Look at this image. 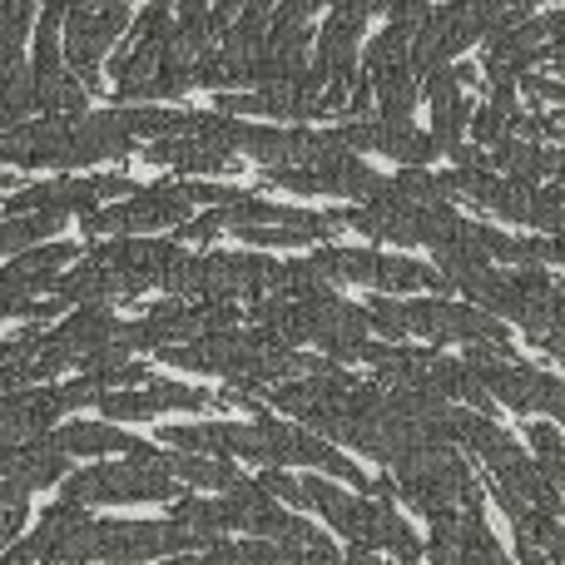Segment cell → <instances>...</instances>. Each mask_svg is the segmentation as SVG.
Instances as JSON below:
<instances>
[{
    "instance_id": "1",
    "label": "cell",
    "mask_w": 565,
    "mask_h": 565,
    "mask_svg": "<svg viewBox=\"0 0 565 565\" xmlns=\"http://www.w3.org/2000/svg\"><path fill=\"white\" fill-rule=\"evenodd\" d=\"M194 209V194L189 184H164V189H145L135 194L129 204H115V209H95V214H79L85 234H145V228H164V224H179L189 218Z\"/></svg>"
},
{
    "instance_id": "2",
    "label": "cell",
    "mask_w": 565,
    "mask_h": 565,
    "mask_svg": "<svg viewBox=\"0 0 565 565\" xmlns=\"http://www.w3.org/2000/svg\"><path fill=\"white\" fill-rule=\"evenodd\" d=\"M119 194H135V179H119V174H105V179H50V184H35V189L10 194L6 199V218L35 214V209H50V214H95L105 199H119Z\"/></svg>"
},
{
    "instance_id": "3",
    "label": "cell",
    "mask_w": 565,
    "mask_h": 565,
    "mask_svg": "<svg viewBox=\"0 0 565 565\" xmlns=\"http://www.w3.org/2000/svg\"><path fill=\"white\" fill-rule=\"evenodd\" d=\"M95 258H105L119 278H125V298L135 292H149V288H164V278L174 274V264L184 258L179 244H159V238H109V244L95 248Z\"/></svg>"
},
{
    "instance_id": "4",
    "label": "cell",
    "mask_w": 565,
    "mask_h": 565,
    "mask_svg": "<svg viewBox=\"0 0 565 565\" xmlns=\"http://www.w3.org/2000/svg\"><path fill=\"white\" fill-rule=\"evenodd\" d=\"M129 30V0H105L99 10H70L65 15V60L79 70V79H95V65L109 45Z\"/></svg>"
},
{
    "instance_id": "5",
    "label": "cell",
    "mask_w": 565,
    "mask_h": 565,
    "mask_svg": "<svg viewBox=\"0 0 565 565\" xmlns=\"http://www.w3.org/2000/svg\"><path fill=\"white\" fill-rule=\"evenodd\" d=\"M338 135L348 149H382V154H392L397 164H412V169L431 164L447 149L437 135H422L407 119H348V125H338Z\"/></svg>"
},
{
    "instance_id": "6",
    "label": "cell",
    "mask_w": 565,
    "mask_h": 565,
    "mask_svg": "<svg viewBox=\"0 0 565 565\" xmlns=\"http://www.w3.org/2000/svg\"><path fill=\"white\" fill-rule=\"evenodd\" d=\"M65 412V397L60 392H6V407H0V437H6V447H25V441L45 437L50 422Z\"/></svg>"
},
{
    "instance_id": "7",
    "label": "cell",
    "mask_w": 565,
    "mask_h": 565,
    "mask_svg": "<svg viewBox=\"0 0 565 565\" xmlns=\"http://www.w3.org/2000/svg\"><path fill=\"white\" fill-rule=\"evenodd\" d=\"M75 258H79L75 244H55V248H35V254H25V258H10L0 302H15V298H25V292H55L60 268H70Z\"/></svg>"
},
{
    "instance_id": "8",
    "label": "cell",
    "mask_w": 565,
    "mask_h": 565,
    "mask_svg": "<svg viewBox=\"0 0 565 565\" xmlns=\"http://www.w3.org/2000/svg\"><path fill=\"white\" fill-rule=\"evenodd\" d=\"M70 467V451L55 437H35L25 447H6V477L20 481L25 491H40L50 481H60Z\"/></svg>"
},
{
    "instance_id": "9",
    "label": "cell",
    "mask_w": 565,
    "mask_h": 565,
    "mask_svg": "<svg viewBox=\"0 0 565 565\" xmlns=\"http://www.w3.org/2000/svg\"><path fill=\"white\" fill-rule=\"evenodd\" d=\"M119 338V322L109 318L99 302H85V308L75 312L70 322H60V328H50V348H60L70 358V367H79V358L95 348H105V342Z\"/></svg>"
},
{
    "instance_id": "10",
    "label": "cell",
    "mask_w": 565,
    "mask_h": 565,
    "mask_svg": "<svg viewBox=\"0 0 565 565\" xmlns=\"http://www.w3.org/2000/svg\"><path fill=\"white\" fill-rule=\"evenodd\" d=\"M60 298L65 302H105V298H125V278L105 264V258H79L65 278H60Z\"/></svg>"
},
{
    "instance_id": "11",
    "label": "cell",
    "mask_w": 565,
    "mask_h": 565,
    "mask_svg": "<svg viewBox=\"0 0 565 565\" xmlns=\"http://www.w3.org/2000/svg\"><path fill=\"white\" fill-rule=\"evenodd\" d=\"M491 164L507 169L511 179H521V184L536 189L541 179L556 169V154H546V149H541L536 139H526V135H507V139L497 145V154H491Z\"/></svg>"
},
{
    "instance_id": "12",
    "label": "cell",
    "mask_w": 565,
    "mask_h": 565,
    "mask_svg": "<svg viewBox=\"0 0 565 565\" xmlns=\"http://www.w3.org/2000/svg\"><path fill=\"white\" fill-rule=\"evenodd\" d=\"M367 79H372V99L382 105V119L412 115V99H417V70H412V60L377 70V75H367Z\"/></svg>"
},
{
    "instance_id": "13",
    "label": "cell",
    "mask_w": 565,
    "mask_h": 565,
    "mask_svg": "<svg viewBox=\"0 0 565 565\" xmlns=\"http://www.w3.org/2000/svg\"><path fill=\"white\" fill-rule=\"evenodd\" d=\"M85 79L65 75V70H45V75H35V105L45 109V115L55 119H79L85 115Z\"/></svg>"
},
{
    "instance_id": "14",
    "label": "cell",
    "mask_w": 565,
    "mask_h": 565,
    "mask_svg": "<svg viewBox=\"0 0 565 565\" xmlns=\"http://www.w3.org/2000/svg\"><path fill=\"white\" fill-rule=\"evenodd\" d=\"M164 467L174 471L179 481H189V487H218V491H228V487H238V467L228 457H199V451H184V457H164Z\"/></svg>"
},
{
    "instance_id": "15",
    "label": "cell",
    "mask_w": 565,
    "mask_h": 565,
    "mask_svg": "<svg viewBox=\"0 0 565 565\" xmlns=\"http://www.w3.org/2000/svg\"><path fill=\"white\" fill-rule=\"evenodd\" d=\"M60 228H65V214H50V209H35L30 218L15 214V218H6V228H0V248L15 258L25 244H40V238L60 234Z\"/></svg>"
},
{
    "instance_id": "16",
    "label": "cell",
    "mask_w": 565,
    "mask_h": 565,
    "mask_svg": "<svg viewBox=\"0 0 565 565\" xmlns=\"http://www.w3.org/2000/svg\"><path fill=\"white\" fill-rule=\"evenodd\" d=\"M377 546L397 551V561H402V565H422L417 536L407 531V521H397V511H392L387 501H382V521H377Z\"/></svg>"
},
{
    "instance_id": "17",
    "label": "cell",
    "mask_w": 565,
    "mask_h": 565,
    "mask_svg": "<svg viewBox=\"0 0 565 565\" xmlns=\"http://www.w3.org/2000/svg\"><path fill=\"white\" fill-rule=\"evenodd\" d=\"M99 412L129 422V417H154V412H164V402H159L154 387L149 392H105V397H99Z\"/></svg>"
},
{
    "instance_id": "18",
    "label": "cell",
    "mask_w": 565,
    "mask_h": 565,
    "mask_svg": "<svg viewBox=\"0 0 565 565\" xmlns=\"http://www.w3.org/2000/svg\"><path fill=\"white\" fill-rule=\"evenodd\" d=\"M25 109H40L35 105V75L25 65H10V85H6V129H15L25 119Z\"/></svg>"
},
{
    "instance_id": "19",
    "label": "cell",
    "mask_w": 565,
    "mask_h": 565,
    "mask_svg": "<svg viewBox=\"0 0 565 565\" xmlns=\"http://www.w3.org/2000/svg\"><path fill=\"white\" fill-rule=\"evenodd\" d=\"M471 115H477V109H471V99H461V95L457 99H441V105H431V135H437L441 145H457Z\"/></svg>"
},
{
    "instance_id": "20",
    "label": "cell",
    "mask_w": 565,
    "mask_h": 565,
    "mask_svg": "<svg viewBox=\"0 0 565 565\" xmlns=\"http://www.w3.org/2000/svg\"><path fill=\"white\" fill-rule=\"evenodd\" d=\"M45 70H65V55H60V10H45L35 30V75Z\"/></svg>"
},
{
    "instance_id": "21",
    "label": "cell",
    "mask_w": 565,
    "mask_h": 565,
    "mask_svg": "<svg viewBox=\"0 0 565 565\" xmlns=\"http://www.w3.org/2000/svg\"><path fill=\"white\" fill-rule=\"evenodd\" d=\"M372 328L382 332V338H412V308L407 302H397V298H377L372 302Z\"/></svg>"
},
{
    "instance_id": "22",
    "label": "cell",
    "mask_w": 565,
    "mask_h": 565,
    "mask_svg": "<svg viewBox=\"0 0 565 565\" xmlns=\"http://www.w3.org/2000/svg\"><path fill=\"white\" fill-rule=\"evenodd\" d=\"M238 238H248V244H258V248H298V244H312V234H302V228H288V224H248V228H238Z\"/></svg>"
},
{
    "instance_id": "23",
    "label": "cell",
    "mask_w": 565,
    "mask_h": 565,
    "mask_svg": "<svg viewBox=\"0 0 565 565\" xmlns=\"http://www.w3.org/2000/svg\"><path fill=\"white\" fill-rule=\"evenodd\" d=\"M0 20H6V70H10V65H20V40L30 30V0H6Z\"/></svg>"
},
{
    "instance_id": "24",
    "label": "cell",
    "mask_w": 565,
    "mask_h": 565,
    "mask_svg": "<svg viewBox=\"0 0 565 565\" xmlns=\"http://www.w3.org/2000/svg\"><path fill=\"white\" fill-rule=\"evenodd\" d=\"M531 224H541L546 234H565V194L556 189H536V204H531Z\"/></svg>"
},
{
    "instance_id": "25",
    "label": "cell",
    "mask_w": 565,
    "mask_h": 565,
    "mask_svg": "<svg viewBox=\"0 0 565 565\" xmlns=\"http://www.w3.org/2000/svg\"><path fill=\"white\" fill-rule=\"evenodd\" d=\"M154 392H159V402H164V407H179V412H204V407H209V392H199V387H179V382H154Z\"/></svg>"
},
{
    "instance_id": "26",
    "label": "cell",
    "mask_w": 565,
    "mask_h": 565,
    "mask_svg": "<svg viewBox=\"0 0 565 565\" xmlns=\"http://www.w3.org/2000/svg\"><path fill=\"white\" fill-rule=\"evenodd\" d=\"M258 481H264V487L274 491L278 501H288V507H308V497H302V481H292L288 471H278V467H264V477H258Z\"/></svg>"
},
{
    "instance_id": "27",
    "label": "cell",
    "mask_w": 565,
    "mask_h": 565,
    "mask_svg": "<svg viewBox=\"0 0 565 565\" xmlns=\"http://www.w3.org/2000/svg\"><path fill=\"white\" fill-rule=\"evenodd\" d=\"M521 89H526V95H541V99H556V105L565 99V79H546V75H531V70H526V75H521Z\"/></svg>"
},
{
    "instance_id": "28",
    "label": "cell",
    "mask_w": 565,
    "mask_h": 565,
    "mask_svg": "<svg viewBox=\"0 0 565 565\" xmlns=\"http://www.w3.org/2000/svg\"><path fill=\"white\" fill-rule=\"evenodd\" d=\"M531 447H536V457H556V451H565L551 422H536V427H531Z\"/></svg>"
},
{
    "instance_id": "29",
    "label": "cell",
    "mask_w": 565,
    "mask_h": 565,
    "mask_svg": "<svg viewBox=\"0 0 565 565\" xmlns=\"http://www.w3.org/2000/svg\"><path fill=\"white\" fill-rule=\"evenodd\" d=\"M382 15L387 20H422L427 15V0H382Z\"/></svg>"
},
{
    "instance_id": "30",
    "label": "cell",
    "mask_w": 565,
    "mask_h": 565,
    "mask_svg": "<svg viewBox=\"0 0 565 565\" xmlns=\"http://www.w3.org/2000/svg\"><path fill=\"white\" fill-rule=\"evenodd\" d=\"M218 228H224V224H218V214H214V218H194V224L179 228V238H184V244H209Z\"/></svg>"
},
{
    "instance_id": "31",
    "label": "cell",
    "mask_w": 565,
    "mask_h": 565,
    "mask_svg": "<svg viewBox=\"0 0 565 565\" xmlns=\"http://www.w3.org/2000/svg\"><path fill=\"white\" fill-rule=\"evenodd\" d=\"M546 60H551V70H556V75L565 79V30H556V35H551V50H546Z\"/></svg>"
},
{
    "instance_id": "32",
    "label": "cell",
    "mask_w": 565,
    "mask_h": 565,
    "mask_svg": "<svg viewBox=\"0 0 565 565\" xmlns=\"http://www.w3.org/2000/svg\"><path fill=\"white\" fill-rule=\"evenodd\" d=\"M20 521H25V501H6V541H15Z\"/></svg>"
},
{
    "instance_id": "33",
    "label": "cell",
    "mask_w": 565,
    "mask_h": 565,
    "mask_svg": "<svg viewBox=\"0 0 565 565\" xmlns=\"http://www.w3.org/2000/svg\"><path fill=\"white\" fill-rule=\"evenodd\" d=\"M551 417H556V422H565V382L556 387V397H551Z\"/></svg>"
},
{
    "instance_id": "34",
    "label": "cell",
    "mask_w": 565,
    "mask_h": 565,
    "mask_svg": "<svg viewBox=\"0 0 565 565\" xmlns=\"http://www.w3.org/2000/svg\"><path fill=\"white\" fill-rule=\"evenodd\" d=\"M521 6H536V0H521Z\"/></svg>"
}]
</instances>
